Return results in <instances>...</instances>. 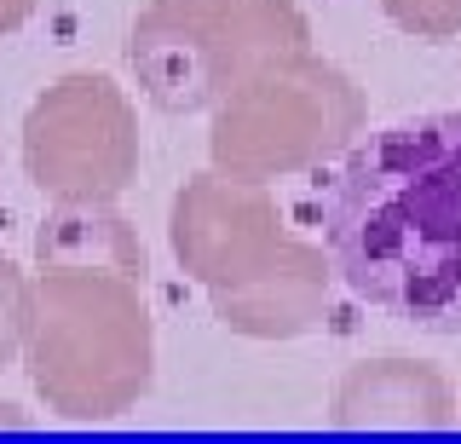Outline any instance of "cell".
Masks as SVG:
<instances>
[{
	"label": "cell",
	"instance_id": "8",
	"mask_svg": "<svg viewBox=\"0 0 461 444\" xmlns=\"http://www.w3.org/2000/svg\"><path fill=\"white\" fill-rule=\"evenodd\" d=\"M29 312H35V283L0 254V369H12L29 347Z\"/></svg>",
	"mask_w": 461,
	"mask_h": 444
},
{
	"label": "cell",
	"instance_id": "4",
	"mask_svg": "<svg viewBox=\"0 0 461 444\" xmlns=\"http://www.w3.org/2000/svg\"><path fill=\"white\" fill-rule=\"evenodd\" d=\"M364 116L369 110L352 76H340L317 52H294L213 110L208 156L220 174L271 185L340 162L364 133Z\"/></svg>",
	"mask_w": 461,
	"mask_h": 444
},
{
	"label": "cell",
	"instance_id": "3",
	"mask_svg": "<svg viewBox=\"0 0 461 444\" xmlns=\"http://www.w3.org/2000/svg\"><path fill=\"white\" fill-rule=\"evenodd\" d=\"M294 52H312V23L294 0H150L127 30V69L167 116L220 110Z\"/></svg>",
	"mask_w": 461,
	"mask_h": 444
},
{
	"label": "cell",
	"instance_id": "2",
	"mask_svg": "<svg viewBox=\"0 0 461 444\" xmlns=\"http://www.w3.org/2000/svg\"><path fill=\"white\" fill-rule=\"evenodd\" d=\"M29 381L64 421H110L150 393L156 329L144 271L41 260L29 312Z\"/></svg>",
	"mask_w": 461,
	"mask_h": 444
},
{
	"label": "cell",
	"instance_id": "1",
	"mask_svg": "<svg viewBox=\"0 0 461 444\" xmlns=\"http://www.w3.org/2000/svg\"><path fill=\"white\" fill-rule=\"evenodd\" d=\"M306 208L364 306L461 335V110L369 133L312 185Z\"/></svg>",
	"mask_w": 461,
	"mask_h": 444
},
{
	"label": "cell",
	"instance_id": "5",
	"mask_svg": "<svg viewBox=\"0 0 461 444\" xmlns=\"http://www.w3.org/2000/svg\"><path fill=\"white\" fill-rule=\"evenodd\" d=\"M23 174L52 203H115L139 179V116L110 76H64L23 116Z\"/></svg>",
	"mask_w": 461,
	"mask_h": 444
},
{
	"label": "cell",
	"instance_id": "6",
	"mask_svg": "<svg viewBox=\"0 0 461 444\" xmlns=\"http://www.w3.org/2000/svg\"><path fill=\"white\" fill-rule=\"evenodd\" d=\"M167 237L179 266L208 289L213 312L259 289L300 242L283 231L266 185L220 174V168L185 179V191L173 196V213H167Z\"/></svg>",
	"mask_w": 461,
	"mask_h": 444
},
{
	"label": "cell",
	"instance_id": "7",
	"mask_svg": "<svg viewBox=\"0 0 461 444\" xmlns=\"http://www.w3.org/2000/svg\"><path fill=\"white\" fill-rule=\"evenodd\" d=\"M329 421L340 433H427L461 421V410L444 369L421 358H369L340 376Z\"/></svg>",
	"mask_w": 461,
	"mask_h": 444
},
{
	"label": "cell",
	"instance_id": "10",
	"mask_svg": "<svg viewBox=\"0 0 461 444\" xmlns=\"http://www.w3.org/2000/svg\"><path fill=\"white\" fill-rule=\"evenodd\" d=\"M29 12H35V0H0V41L18 35L23 23H29Z\"/></svg>",
	"mask_w": 461,
	"mask_h": 444
},
{
	"label": "cell",
	"instance_id": "9",
	"mask_svg": "<svg viewBox=\"0 0 461 444\" xmlns=\"http://www.w3.org/2000/svg\"><path fill=\"white\" fill-rule=\"evenodd\" d=\"M386 18L415 41H450L461 35V0H381Z\"/></svg>",
	"mask_w": 461,
	"mask_h": 444
}]
</instances>
